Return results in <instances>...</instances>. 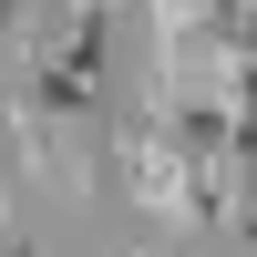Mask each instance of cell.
<instances>
[{"label": "cell", "mask_w": 257, "mask_h": 257, "mask_svg": "<svg viewBox=\"0 0 257 257\" xmlns=\"http://www.w3.org/2000/svg\"><path fill=\"white\" fill-rule=\"evenodd\" d=\"M11 11H21V0H0V21H11Z\"/></svg>", "instance_id": "cell-3"}, {"label": "cell", "mask_w": 257, "mask_h": 257, "mask_svg": "<svg viewBox=\"0 0 257 257\" xmlns=\"http://www.w3.org/2000/svg\"><path fill=\"white\" fill-rule=\"evenodd\" d=\"M123 257H155V237H134V247H123Z\"/></svg>", "instance_id": "cell-2"}, {"label": "cell", "mask_w": 257, "mask_h": 257, "mask_svg": "<svg viewBox=\"0 0 257 257\" xmlns=\"http://www.w3.org/2000/svg\"><path fill=\"white\" fill-rule=\"evenodd\" d=\"M113 144V175H123V196H134V216H155V226H185V185H196V165H185V144L175 134H103Z\"/></svg>", "instance_id": "cell-1"}]
</instances>
